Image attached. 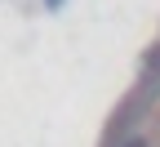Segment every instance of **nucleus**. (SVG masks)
Segmentation results:
<instances>
[{"instance_id":"nucleus-1","label":"nucleus","mask_w":160,"mask_h":147,"mask_svg":"<svg viewBox=\"0 0 160 147\" xmlns=\"http://www.w3.org/2000/svg\"><path fill=\"white\" fill-rule=\"evenodd\" d=\"M129 147H147V143H142V138H133V143H129Z\"/></svg>"},{"instance_id":"nucleus-2","label":"nucleus","mask_w":160,"mask_h":147,"mask_svg":"<svg viewBox=\"0 0 160 147\" xmlns=\"http://www.w3.org/2000/svg\"><path fill=\"white\" fill-rule=\"evenodd\" d=\"M49 5H62V0H49Z\"/></svg>"}]
</instances>
